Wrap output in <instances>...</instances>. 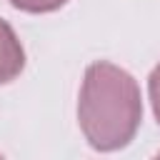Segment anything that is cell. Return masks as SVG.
Here are the masks:
<instances>
[{
	"label": "cell",
	"instance_id": "6da1fadb",
	"mask_svg": "<svg viewBox=\"0 0 160 160\" xmlns=\"http://www.w3.org/2000/svg\"><path fill=\"white\" fill-rule=\"evenodd\" d=\"M78 118L95 150L125 148L142 118L140 88L132 75L112 62H92L82 80Z\"/></svg>",
	"mask_w": 160,
	"mask_h": 160
},
{
	"label": "cell",
	"instance_id": "7a4b0ae2",
	"mask_svg": "<svg viewBox=\"0 0 160 160\" xmlns=\"http://www.w3.org/2000/svg\"><path fill=\"white\" fill-rule=\"evenodd\" d=\"M22 65H25L22 45H20L18 35L12 32V28L5 20H0V85L18 78Z\"/></svg>",
	"mask_w": 160,
	"mask_h": 160
},
{
	"label": "cell",
	"instance_id": "3957f363",
	"mask_svg": "<svg viewBox=\"0 0 160 160\" xmlns=\"http://www.w3.org/2000/svg\"><path fill=\"white\" fill-rule=\"evenodd\" d=\"M10 2L25 12H50V10L62 8L68 0H10Z\"/></svg>",
	"mask_w": 160,
	"mask_h": 160
},
{
	"label": "cell",
	"instance_id": "277c9868",
	"mask_svg": "<svg viewBox=\"0 0 160 160\" xmlns=\"http://www.w3.org/2000/svg\"><path fill=\"white\" fill-rule=\"evenodd\" d=\"M148 90H150V102H152V112L160 122V65L150 72V82H148Z\"/></svg>",
	"mask_w": 160,
	"mask_h": 160
}]
</instances>
